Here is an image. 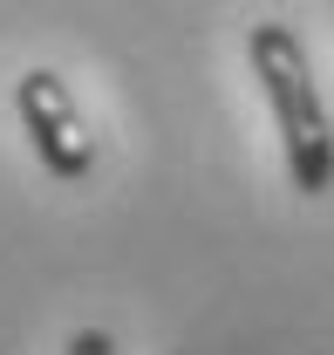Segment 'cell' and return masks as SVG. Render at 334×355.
<instances>
[{
	"label": "cell",
	"instance_id": "7a4b0ae2",
	"mask_svg": "<svg viewBox=\"0 0 334 355\" xmlns=\"http://www.w3.org/2000/svg\"><path fill=\"white\" fill-rule=\"evenodd\" d=\"M14 116H21V137H28L35 164L55 184H82L96 171V130H89L76 89L55 69H21L14 76Z\"/></svg>",
	"mask_w": 334,
	"mask_h": 355
},
{
	"label": "cell",
	"instance_id": "3957f363",
	"mask_svg": "<svg viewBox=\"0 0 334 355\" xmlns=\"http://www.w3.org/2000/svg\"><path fill=\"white\" fill-rule=\"evenodd\" d=\"M62 355H116V335H109V328H76V335L62 342Z\"/></svg>",
	"mask_w": 334,
	"mask_h": 355
},
{
	"label": "cell",
	"instance_id": "6da1fadb",
	"mask_svg": "<svg viewBox=\"0 0 334 355\" xmlns=\"http://www.w3.org/2000/svg\"><path fill=\"white\" fill-rule=\"evenodd\" d=\"M246 69L266 110H273V130H280V157L300 198H328L334 191V116L321 76H314V55L293 35L287 21H252L246 28Z\"/></svg>",
	"mask_w": 334,
	"mask_h": 355
}]
</instances>
